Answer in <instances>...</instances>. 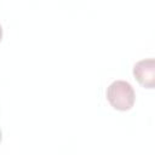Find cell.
<instances>
[{
	"mask_svg": "<svg viewBox=\"0 0 155 155\" xmlns=\"http://www.w3.org/2000/svg\"><path fill=\"white\" fill-rule=\"evenodd\" d=\"M107 99L114 109L127 111L134 104L136 93L130 82L125 80H115L107 88Z\"/></svg>",
	"mask_w": 155,
	"mask_h": 155,
	"instance_id": "6da1fadb",
	"label": "cell"
},
{
	"mask_svg": "<svg viewBox=\"0 0 155 155\" xmlns=\"http://www.w3.org/2000/svg\"><path fill=\"white\" fill-rule=\"evenodd\" d=\"M133 76L145 88H154L155 86V61L147 58L138 61L133 65Z\"/></svg>",
	"mask_w": 155,
	"mask_h": 155,
	"instance_id": "7a4b0ae2",
	"label": "cell"
},
{
	"mask_svg": "<svg viewBox=\"0 0 155 155\" xmlns=\"http://www.w3.org/2000/svg\"><path fill=\"white\" fill-rule=\"evenodd\" d=\"M1 39H2V27L0 24V41H1Z\"/></svg>",
	"mask_w": 155,
	"mask_h": 155,
	"instance_id": "3957f363",
	"label": "cell"
},
{
	"mask_svg": "<svg viewBox=\"0 0 155 155\" xmlns=\"http://www.w3.org/2000/svg\"><path fill=\"white\" fill-rule=\"evenodd\" d=\"M1 139H2V133H1V130H0V143H1Z\"/></svg>",
	"mask_w": 155,
	"mask_h": 155,
	"instance_id": "277c9868",
	"label": "cell"
}]
</instances>
